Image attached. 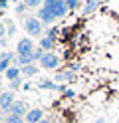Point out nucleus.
Listing matches in <instances>:
<instances>
[{"label": "nucleus", "mask_w": 119, "mask_h": 123, "mask_svg": "<svg viewBox=\"0 0 119 123\" xmlns=\"http://www.w3.org/2000/svg\"><path fill=\"white\" fill-rule=\"evenodd\" d=\"M24 28H26V32L30 36H42V20L40 18H34V16H30L26 18V22H24Z\"/></svg>", "instance_id": "nucleus-1"}, {"label": "nucleus", "mask_w": 119, "mask_h": 123, "mask_svg": "<svg viewBox=\"0 0 119 123\" xmlns=\"http://www.w3.org/2000/svg\"><path fill=\"white\" fill-rule=\"evenodd\" d=\"M40 66H42L44 70H56V68L60 66V58L56 56V54H52V52H46L44 58L40 60Z\"/></svg>", "instance_id": "nucleus-2"}, {"label": "nucleus", "mask_w": 119, "mask_h": 123, "mask_svg": "<svg viewBox=\"0 0 119 123\" xmlns=\"http://www.w3.org/2000/svg\"><path fill=\"white\" fill-rule=\"evenodd\" d=\"M14 103H16V99H14V93H12V91H2V95H0V111H4V113L8 115Z\"/></svg>", "instance_id": "nucleus-3"}, {"label": "nucleus", "mask_w": 119, "mask_h": 123, "mask_svg": "<svg viewBox=\"0 0 119 123\" xmlns=\"http://www.w3.org/2000/svg\"><path fill=\"white\" fill-rule=\"evenodd\" d=\"M34 52V42L30 40V38H22L16 46V54L18 56H26V54H32Z\"/></svg>", "instance_id": "nucleus-4"}, {"label": "nucleus", "mask_w": 119, "mask_h": 123, "mask_svg": "<svg viewBox=\"0 0 119 123\" xmlns=\"http://www.w3.org/2000/svg\"><path fill=\"white\" fill-rule=\"evenodd\" d=\"M46 8H50L52 12H54V16H56V20L58 18H63L68 14V6H66V0H60V2H56V4H52V6H46Z\"/></svg>", "instance_id": "nucleus-5"}, {"label": "nucleus", "mask_w": 119, "mask_h": 123, "mask_svg": "<svg viewBox=\"0 0 119 123\" xmlns=\"http://www.w3.org/2000/svg\"><path fill=\"white\" fill-rule=\"evenodd\" d=\"M12 60H16V56H14L12 52H2V56H0V74H6L8 72Z\"/></svg>", "instance_id": "nucleus-6"}, {"label": "nucleus", "mask_w": 119, "mask_h": 123, "mask_svg": "<svg viewBox=\"0 0 119 123\" xmlns=\"http://www.w3.org/2000/svg\"><path fill=\"white\" fill-rule=\"evenodd\" d=\"M38 18L42 20V24H52V22L56 20V16H54V12H52L50 8H46V6H42V8L38 10Z\"/></svg>", "instance_id": "nucleus-7"}, {"label": "nucleus", "mask_w": 119, "mask_h": 123, "mask_svg": "<svg viewBox=\"0 0 119 123\" xmlns=\"http://www.w3.org/2000/svg\"><path fill=\"white\" fill-rule=\"evenodd\" d=\"M42 119H44L42 109H30V111L26 113V123H40Z\"/></svg>", "instance_id": "nucleus-8"}, {"label": "nucleus", "mask_w": 119, "mask_h": 123, "mask_svg": "<svg viewBox=\"0 0 119 123\" xmlns=\"http://www.w3.org/2000/svg\"><path fill=\"white\" fill-rule=\"evenodd\" d=\"M20 74H22V68L20 66H10L8 72H6V80L8 81H16V80H20Z\"/></svg>", "instance_id": "nucleus-9"}, {"label": "nucleus", "mask_w": 119, "mask_h": 123, "mask_svg": "<svg viewBox=\"0 0 119 123\" xmlns=\"http://www.w3.org/2000/svg\"><path fill=\"white\" fill-rule=\"evenodd\" d=\"M10 113H14V115H20V117H24V115L28 113V107H26V103L24 101H16L14 105H12V109H10Z\"/></svg>", "instance_id": "nucleus-10"}, {"label": "nucleus", "mask_w": 119, "mask_h": 123, "mask_svg": "<svg viewBox=\"0 0 119 123\" xmlns=\"http://www.w3.org/2000/svg\"><path fill=\"white\" fill-rule=\"evenodd\" d=\"M99 4H101V0H87L85 6H83V14L87 16V14H93L95 10L99 8Z\"/></svg>", "instance_id": "nucleus-11"}, {"label": "nucleus", "mask_w": 119, "mask_h": 123, "mask_svg": "<svg viewBox=\"0 0 119 123\" xmlns=\"http://www.w3.org/2000/svg\"><path fill=\"white\" fill-rule=\"evenodd\" d=\"M40 48H42L44 52H50L54 48V40L48 38V36H42V38H40Z\"/></svg>", "instance_id": "nucleus-12"}, {"label": "nucleus", "mask_w": 119, "mask_h": 123, "mask_svg": "<svg viewBox=\"0 0 119 123\" xmlns=\"http://www.w3.org/2000/svg\"><path fill=\"white\" fill-rule=\"evenodd\" d=\"M4 123H24V117L14 115V113H8L6 117H4Z\"/></svg>", "instance_id": "nucleus-13"}, {"label": "nucleus", "mask_w": 119, "mask_h": 123, "mask_svg": "<svg viewBox=\"0 0 119 123\" xmlns=\"http://www.w3.org/2000/svg\"><path fill=\"white\" fill-rule=\"evenodd\" d=\"M22 74H24V75H36V74H38V68H36L34 64L24 66V68H22Z\"/></svg>", "instance_id": "nucleus-14"}, {"label": "nucleus", "mask_w": 119, "mask_h": 123, "mask_svg": "<svg viewBox=\"0 0 119 123\" xmlns=\"http://www.w3.org/2000/svg\"><path fill=\"white\" fill-rule=\"evenodd\" d=\"M38 87H40V89H56V83L50 81V80H46V81H40Z\"/></svg>", "instance_id": "nucleus-15"}, {"label": "nucleus", "mask_w": 119, "mask_h": 123, "mask_svg": "<svg viewBox=\"0 0 119 123\" xmlns=\"http://www.w3.org/2000/svg\"><path fill=\"white\" fill-rule=\"evenodd\" d=\"M26 2V6H30V8H42L40 4H44V0H24Z\"/></svg>", "instance_id": "nucleus-16"}, {"label": "nucleus", "mask_w": 119, "mask_h": 123, "mask_svg": "<svg viewBox=\"0 0 119 123\" xmlns=\"http://www.w3.org/2000/svg\"><path fill=\"white\" fill-rule=\"evenodd\" d=\"M66 6L69 10H75L77 6H79V0H66Z\"/></svg>", "instance_id": "nucleus-17"}, {"label": "nucleus", "mask_w": 119, "mask_h": 123, "mask_svg": "<svg viewBox=\"0 0 119 123\" xmlns=\"http://www.w3.org/2000/svg\"><path fill=\"white\" fill-rule=\"evenodd\" d=\"M60 34L58 28H50V32H48V38H52V40H56V36Z\"/></svg>", "instance_id": "nucleus-18"}, {"label": "nucleus", "mask_w": 119, "mask_h": 123, "mask_svg": "<svg viewBox=\"0 0 119 123\" xmlns=\"http://www.w3.org/2000/svg\"><path fill=\"white\" fill-rule=\"evenodd\" d=\"M63 74H66V81H71V80L75 78V75H74V72H71V70H68V72H63Z\"/></svg>", "instance_id": "nucleus-19"}, {"label": "nucleus", "mask_w": 119, "mask_h": 123, "mask_svg": "<svg viewBox=\"0 0 119 123\" xmlns=\"http://www.w3.org/2000/svg\"><path fill=\"white\" fill-rule=\"evenodd\" d=\"M20 83H22L20 80H16V81H10V91H12V89H16V87H20Z\"/></svg>", "instance_id": "nucleus-20"}, {"label": "nucleus", "mask_w": 119, "mask_h": 123, "mask_svg": "<svg viewBox=\"0 0 119 123\" xmlns=\"http://www.w3.org/2000/svg\"><path fill=\"white\" fill-rule=\"evenodd\" d=\"M63 80H66V74H56V81H63Z\"/></svg>", "instance_id": "nucleus-21"}, {"label": "nucleus", "mask_w": 119, "mask_h": 123, "mask_svg": "<svg viewBox=\"0 0 119 123\" xmlns=\"http://www.w3.org/2000/svg\"><path fill=\"white\" fill-rule=\"evenodd\" d=\"M69 70L71 72H77L79 70V64H69Z\"/></svg>", "instance_id": "nucleus-22"}, {"label": "nucleus", "mask_w": 119, "mask_h": 123, "mask_svg": "<svg viewBox=\"0 0 119 123\" xmlns=\"http://www.w3.org/2000/svg\"><path fill=\"white\" fill-rule=\"evenodd\" d=\"M8 6V0H0V8H6Z\"/></svg>", "instance_id": "nucleus-23"}, {"label": "nucleus", "mask_w": 119, "mask_h": 123, "mask_svg": "<svg viewBox=\"0 0 119 123\" xmlns=\"http://www.w3.org/2000/svg\"><path fill=\"white\" fill-rule=\"evenodd\" d=\"M74 95H75V93H74L71 89H68V91H66V97H74Z\"/></svg>", "instance_id": "nucleus-24"}, {"label": "nucleus", "mask_w": 119, "mask_h": 123, "mask_svg": "<svg viewBox=\"0 0 119 123\" xmlns=\"http://www.w3.org/2000/svg\"><path fill=\"white\" fill-rule=\"evenodd\" d=\"M95 123H105V119H103V117H99V119L95 121Z\"/></svg>", "instance_id": "nucleus-25"}, {"label": "nucleus", "mask_w": 119, "mask_h": 123, "mask_svg": "<svg viewBox=\"0 0 119 123\" xmlns=\"http://www.w3.org/2000/svg\"><path fill=\"white\" fill-rule=\"evenodd\" d=\"M0 36H4V26H0Z\"/></svg>", "instance_id": "nucleus-26"}, {"label": "nucleus", "mask_w": 119, "mask_h": 123, "mask_svg": "<svg viewBox=\"0 0 119 123\" xmlns=\"http://www.w3.org/2000/svg\"><path fill=\"white\" fill-rule=\"evenodd\" d=\"M40 123H52L50 119H42V121H40Z\"/></svg>", "instance_id": "nucleus-27"}, {"label": "nucleus", "mask_w": 119, "mask_h": 123, "mask_svg": "<svg viewBox=\"0 0 119 123\" xmlns=\"http://www.w3.org/2000/svg\"><path fill=\"white\" fill-rule=\"evenodd\" d=\"M2 121H4V117H2V113H0V123H2Z\"/></svg>", "instance_id": "nucleus-28"}, {"label": "nucleus", "mask_w": 119, "mask_h": 123, "mask_svg": "<svg viewBox=\"0 0 119 123\" xmlns=\"http://www.w3.org/2000/svg\"><path fill=\"white\" fill-rule=\"evenodd\" d=\"M115 123H119V119H117V121H115Z\"/></svg>", "instance_id": "nucleus-29"}, {"label": "nucleus", "mask_w": 119, "mask_h": 123, "mask_svg": "<svg viewBox=\"0 0 119 123\" xmlns=\"http://www.w3.org/2000/svg\"><path fill=\"white\" fill-rule=\"evenodd\" d=\"M0 95H2V91H0Z\"/></svg>", "instance_id": "nucleus-30"}]
</instances>
